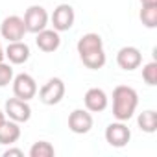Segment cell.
I'll use <instances>...</instances> for the list:
<instances>
[{"mask_svg":"<svg viewBox=\"0 0 157 157\" xmlns=\"http://www.w3.org/2000/svg\"><path fill=\"white\" fill-rule=\"evenodd\" d=\"M78 54H80L82 63L91 68L98 70L105 65V52H104V41L98 33H85L80 37L76 44Z\"/></svg>","mask_w":157,"mask_h":157,"instance_id":"6da1fadb","label":"cell"},{"mask_svg":"<svg viewBox=\"0 0 157 157\" xmlns=\"http://www.w3.org/2000/svg\"><path fill=\"white\" fill-rule=\"evenodd\" d=\"M139 105V94L129 85H118L113 91V117L117 120H129Z\"/></svg>","mask_w":157,"mask_h":157,"instance_id":"7a4b0ae2","label":"cell"},{"mask_svg":"<svg viewBox=\"0 0 157 157\" xmlns=\"http://www.w3.org/2000/svg\"><path fill=\"white\" fill-rule=\"evenodd\" d=\"M137 124H139V128H140L144 133H155V131H157V113H155L153 109L142 111V113L137 117Z\"/></svg>","mask_w":157,"mask_h":157,"instance_id":"2e32d148","label":"cell"},{"mask_svg":"<svg viewBox=\"0 0 157 157\" xmlns=\"http://www.w3.org/2000/svg\"><path fill=\"white\" fill-rule=\"evenodd\" d=\"M4 57H6V54H4V50H2V44H0V61H4Z\"/></svg>","mask_w":157,"mask_h":157,"instance_id":"603a6c76","label":"cell"},{"mask_svg":"<svg viewBox=\"0 0 157 157\" xmlns=\"http://www.w3.org/2000/svg\"><path fill=\"white\" fill-rule=\"evenodd\" d=\"M6 117H10V120H15V122H28L32 118V107L26 100H21V98H10L6 102Z\"/></svg>","mask_w":157,"mask_h":157,"instance_id":"30bf717a","label":"cell"},{"mask_svg":"<svg viewBox=\"0 0 157 157\" xmlns=\"http://www.w3.org/2000/svg\"><path fill=\"white\" fill-rule=\"evenodd\" d=\"M13 82V68L10 63L0 61V87H6Z\"/></svg>","mask_w":157,"mask_h":157,"instance_id":"ffe728a7","label":"cell"},{"mask_svg":"<svg viewBox=\"0 0 157 157\" xmlns=\"http://www.w3.org/2000/svg\"><path fill=\"white\" fill-rule=\"evenodd\" d=\"M76 15L70 4H59L52 13V26L56 32H68L74 26Z\"/></svg>","mask_w":157,"mask_h":157,"instance_id":"9c48e42d","label":"cell"},{"mask_svg":"<svg viewBox=\"0 0 157 157\" xmlns=\"http://www.w3.org/2000/svg\"><path fill=\"white\" fill-rule=\"evenodd\" d=\"M54 153H56V150L48 140H37L30 148V157H52Z\"/></svg>","mask_w":157,"mask_h":157,"instance_id":"e0dca14e","label":"cell"},{"mask_svg":"<svg viewBox=\"0 0 157 157\" xmlns=\"http://www.w3.org/2000/svg\"><path fill=\"white\" fill-rule=\"evenodd\" d=\"M142 80L151 87L157 85V63L155 61H150L142 67Z\"/></svg>","mask_w":157,"mask_h":157,"instance_id":"d6986e66","label":"cell"},{"mask_svg":"<svg viewBox=\"0 0 157 157\" xmlns=\"http://www.w3.org/2000/svg\"><path fill=\"white\" fill-rule=\"evenodd\" d=\"M65 96V83L61 78H50V80L39 89V100L44 105H56Z\"/></svg>","mask_w":157,"mask_h":157,"instance_id":"277c9868","label":"cell"},{"mask_svg":"<svg viewBox=\"0 0 157 157\" xmlns=\"http://www.w3.org/2000/svg\"><path fill=\"white\" fill-rule=\"evenodd\" d=\"M35 35H37V39H35L37 48L43 50V52H46V54L56 52V50L59 48V44H61L59 32H56V30H48V28H44V30H41V32L35 33Z\"/></svg>","mask_w":157,"mask_h":157,"instance_id":"4fadbf2b","label":"cell"},{"mask_svg":"<svg viewBox=\"0 0 157 157\" xmlns=\"http://www.w3.org/2000/svg\"><path fill=\"white\" fill-rule=\"evenodd\" d=\"M83 104H85L87 111H91V113H102V111H105V107L109 104V98H107V94H105L104 89L93 87V89H89L85 93Z\"/></svg>","mask_w":157,"mask_h":157,"instance_id":"7c38bea8","label":"cell"},{"mask_svg":"<svg viewBox=\"0 0 157 157\" xmlns=\"http://www.w3.org/2000/svg\"><path fill=\"white\" fill-rule=\"evenodd\" d=\"M4 120H6V113H4V111H0V124H2Z\"/></svg>","mask_w":157,"mask_h":157,"instance_id":"cb8c5ba5","label":"cell"},{"mask_svg":"<svg viewBox=\"0 0 157 157\" xmlns=\"http://www.w3.org/2000/svg\"><path fill=\"white\" fill-rule=\"evenodd\" d=\"M24 26H26V32L30 33H39L41 30H44L48 26V13L43 6H30L24 13Z\"/></svg>","mask_w":157,"mask_h":157,"instance_id":"5b68a950","label":"cell"},{"mask_svg":"<svg viewBox=\"0 0 157 157\" xmlns=\"http://www.w3.org/2000/svg\"><path fill=\"white\" fill-rule=\"evenodd\" d=\"M13 94L17 98H21V100L30 102L37 94V83H35V80L30 74H26V72L17 74L13 78Z\"/></svg>","mask_w":157,"mask_h":157,"instance_id":"52a82bcc","label":"cell"},{"mask_svg":"<svg viewBox=\"0 0 157 157\" xmlns=\"http://www.w3.org/2000/svg\"><path fill=\"white\" fill-rule=\"evenodd\" d=\"M93 115L87 109H74L68 115V129L76 135H85L93 128Z\"/></svg>","mask_w":157,"mask_h":157,"instance_id":"ba28073f","label":"cell"},{"mask_svg":"<svg viewBox=\"0 0 157 157\" xmlns=\"http://www.w3.org/2000/svg\"><path fill=\"white\" fill-rule=\"evenodd\" d=\"M117 63L124 70H135L142 63V54L135 46H122L117 54Z\"/></svg>","mask_w":157,"mask_h":157,"instance_id":"8fae6325","label":"cell"},{"mask_svg":"<svg viewBox=\"0 0 157 157\" xmlns=\"http://www.w3.org/2000/svg\"><path fill=\"white\" fill-rule=\"evenodd\" d=\"M13 155L22 157V155H24V151H22V150H19V148H10V150H6V151H4V157H13Z\"/></svg>","mask_w":157,"mask_h":157,"instance_id":"44dd1931","label":"cell"},{"mask_svg":"<svg viewBox=\"0 0 157 157\" xmlns=\"http://www.w3.org/2000/svg\"><path fill=\"white\" fill-rule=\"evenodd\" d=\"M129 139H131V131H129V128L122 120L111 122L105 128V140L113 148H124L129 142Z\"/></svg>","mask_w":157,"mask_h":157,"instance_id":"8992f818","label":"cell"},{"mask_svg":"<svg viewBox=\"0 0 157 157\" xmlns=\"http://www.w3.org/2000/svg\"><path fill=\"white\" fill-rule=\"evenodd\" d=\"M140 21L146 28H157V6H142Z\"/></svg>","mask_w":157,"mask_h":157,"instance_id":"ac0fdd59","label":"cell"},{"mask_svg":"<svg viewBox=\"0 0 157 157\" xmlns=\"http://www.w3.org/2000/svg\"><path fill=\"white\" fill-rule=\"evenodd\" d=\"M21 139V128L15 120H4L0 124V144L11 146Z\"/></svg>","mask_w":157,"mask_h":157,"instance_id":"9a60e30c","label":"cell"},{"mask_svg":"<svg viewBox=\"0 0 157 157\" xmlns=\"http://www.w3.org/2000/svg\"><path fill=\"white\" fill-rule=\"evenodd\" d=\"M142 6H157V0H140Z\"/></svg>","mask_w":157,"mask_h":157,"instance_id":"7402d4cb","label":"cell"},{"mask_svg":"<svg viewBox=\"0 0 157 157\" xmlns=\"http://www.w3.org/2000/svg\"><path fill=\"white\" fill-rule=\"evenodd\" d=\"M24 35H26V26H24V21L19 15H10L0 24V37L6 39L8 43L22 41Z\"/></svg>","mask_w":157,"mask_h":157,"instance_id":"3957f363","label":"cell"},{"mask_svg":"<svg viewBox=\"0 0 157 157\" xmlns=\"http://www.w3.org/2000/svg\"><path fill=\"white\" fill-rule=\"evenodd\" d=\"M4 54L11 65H22L30 59V46L24 41H13V43H8Z\"/></svg>","mask_w":157,"mask_h":157,"instance_id":"5bb4252c","label":"cell"}]
</instances>
